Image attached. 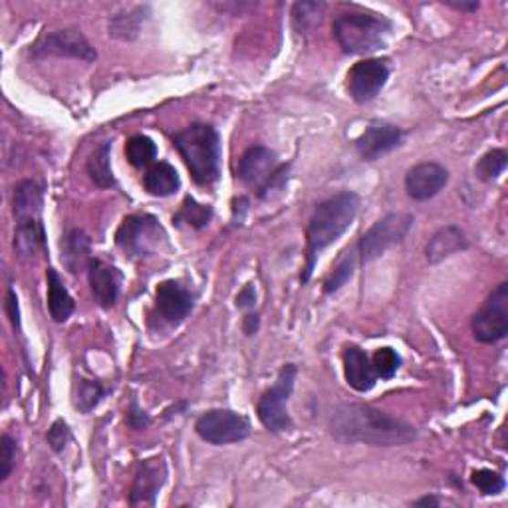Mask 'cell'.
Returning <instances> with one entry per match:
<instances>
[{
  "mask_svg": "<svg viewBox=\"0 0 508 508\" xmlns=\"http://www.w3.org/2000/svg\"><path fill=\"white\" fill-rule=\"evenodd\" d=\"M332 435L342 443H368L378 447L405 445L417 437L415 427L371 405L349 403L332 413Z\"/></svg>",
  "mask_w": 508,
  "mask_h": 508,
  "instance_id": "cell-1",
  "label": "cell"
},
{
  "mask_svg": "<svg viewBox=\"0 0 508 508\" xmlns=\"http://www.w3.org/2000/svg\"><path fill=\"white\" fill-rule=\"evenodd\" d=\"M358 211L359 197L354 191H342V193L330 197L316 207L306 229V264H304L300 275L302 282H308L312 278L316 261H318L324 248H328L352 227Z\"/></svg>",
  "mask_w": 508,
  "mask_h": 508,
  "instance_id": "cell-2",
  "label": "cell"
},
{
  "mask_svg": "<svg viewBox=\"0 0 508 508\" xmlns=\"http://www.w3.org/2000/svg\"><path fill=\"white\" fill-rule=\"evenodd\" d=\"M173 145L191 177L201 187L217 183L221 175V138L209 123H191L173 135Z\"/></svg>",
  "mask_w": 508,
  "mask_h": 508,
  "instance_id": "cell-3",
  "label": "cell"
},
{
  "mask_svg": "<svg viewBox=\"0 0 508 508\" xmlns=\"http://www.w3.org/2000/svg\"><path fill=\"white\" fill-rule=\"evenodd\" d=\"M332 30L346 54H369L386 47L391 22L369 13H342L334 18Z\"/></svg>",
  "mask_w": 508,
  "mask_h": 508,
  "instance_id": "cell-4",
  "label": "cell"
},
{
  "mask_svg": "<svg viewBox=\"0 0 508 508\" xmlns=\"http://www.w3.org/2000/svg\"><path fill=\"white\" fill-rule=\"evenodd\" d=\"M236 177L253 189L258 199H270L285 189L288 181V165L280 163L273 150L264 145H253L239 160Z\"/></svg>",
  "mask_w": 508,
  "mask_h": 508,
  "instance_id": "cell-5",
  "label": "cell"
},
{
  "mask_svg": "<svg viewBox=\"0 0 508 508\" xmlns=\"http://www.w3.org/2000/svg\"><path fill=\"white\" fill-rule=\"evenodd\" d=\"M167 234L153 214H130L116 233V243L131 261L151 256L161 248Z\"/></svg>",
  "mask_w": 508,
  "mask_h": 508,
  "instance_id": "cell-6",
  "label": "cell"
},
{
  "mask_svg": "<svg viewBox=\"0 0 508 508\" xmlns=\"http://www.w3.org/2000/svg\"><path fill=\"white\" fill-rule=\"evenodd\" d=\"M413 214L410 213H391L379 219L364 236H361L356 253L361 263H371L386 254L393 244H399L413 227Z\"/></svg>",
  "mask_w": 508,
  "mask_h": 508,
  "instance_id": "cell-7",
  "label": "cell"
},
{
  "mask_svg": "<svg viewBox=\"0 0 508 508\" xmlns=\"http://www.w3.org/2000/svg\"><path fill=\"white\" fill-rule=\"evenodd\" d=\"M295 381H296V366L295 364H286L282 366V369L278 371V378L275 381V386L270 388L261 401H258V420L273 433H280V431H288L292 427V420L288 415V399L292 391H295Z\"/></svg>",
  "mask_w": 508,
  "mask_h": 508,
  "instance_id": "cell-8",
  "label": "cell"
},
{
  "mask_svg": "<svg viewBox=\"0 0 508 508\" xmlns=\"http://www.w3.org/2000/svg\"><path fill=\"white\" fill-rule=\"evenodd\" d=\"M471 330L481 344H496L508 336V282H501L484 300L472 316Z\"/></svg>",
  "mask_w": 508,
  "mask_h": 508,
  "instance_id": "cell-9",
  "label": "cell"
},
{
  "mask_svg": "<svg viewBox=\"0 0 508 508\" xmlns=\"http://www.w3.org/2000/svg\"><path fill=\"white\" fill-rule=\"evenodd\" d=\"M32 58H47V56H58V58H76L84 62H94L98 52L82 34L80 28H62L47 32L30 47Z\"/></svg>",
  "mask_w": 508,
  "mask_h": 508,
  "instance_id": "cell-10",
  "label": "cell"
},
{
  "mask_svg": "<svg viewBox=\"0 0 508 508\" xmlns=\"http://www.w3.org/2000/svg\"><path fill=\"white\" fill-rule=\"evenodd\" d=\"M195 431L211 445H231L241 443L251 435V423L231 410H211L199 417Z\"/></svg>",
  "mask_w": 508,
  "mask_h": 508,
  "instance_id": "cell-11",
  "label": "cell"
},
{
  "mask_svg": "<svg viewBox=\"0 0 508 508\" xmlns=\"http://www.w3.org/2000/svg\"><path fill=\"white\" fill-rule=\"evenodd\" d=\"M389 80L388 60L366 58L349 67L346 76L347 94L352 96L356 104H368L374 99Z\"/></svg>",
  "mask_w": 508,
  "mask_h": 508,
  "instance_id": "cell-12",
  "label": "cell"
},
{
  "mask_svg": "<svg viewBox=\"0 0 508 508\" xmlns=\"http://www.w3.org/2000/svg\"><path fill=\"white\" fill-rule=\"evenodd\" d=\"M195 306L193 292L177 280H165L155 290V310L167 324L177 326L183 322Z\"/></svg>",
  "mask_w": 508,
  "mask_h": 508,
  "instance_id": "cell-13",
  "label": "cell"
},
{
  "mask_svg": "<svg viewBox=\"0 0 508 508\" xmlns=\"http://www.w3.org/2000/svg\"><path fill=\"white\" fill-rule=\"evenodd\" d=\"M403 140V130L388 121H371L356 141L358 153L366 161H376L393 151Z\"/></svg>",
  "mask_w": 508,
  "mask_h": 508,
  "instance_id": "cell-14",
  "label": "cell"
},
{
  "mask_svg": "<svg viewBox=\"0 0 508 508\" xmlns=\"http://www.w3.org/2000/svg\"><path fill=\"white\" fill-rule=\"evenodd\" d=\"M449 183V171L435 161L417 163L405 177V191L413 201H429Z\"/></svg>",
  "mask_w": 508,
  "mask_h": 508,
  "instance_id": "cell-15",
  "label": "cell"
},
{
  "mask_svg": "<svg viewBox=\"0 0 508 508\" xmlns=\"http://www.w3.org/2000/svg\"><path fill=\"white\" fill-rule=\"evenodd\" d=\"M167 481V467L161 457L145 459L138 465L130 494V504H155V496Z\"/></svg>",
  "mask_w": 508,
  "mask_h": 508,
  "instance_id": "cell-16",
  "label": "cell"
},
{
  "mask_svg": "<svg viewBox=\"0 0 508 508\" xmlns=\"http://www.w3.org/2000/svg\"><path fill=\"white\" fill-rule=\"evenodd\" d=\"M88 278H89V288L98 306L101 308H114L119 298L121 290V273L99 258H92L88 264Z\"/></svg>",
  "mask_w": 508,
  "mask_h": 508,
  "instance_id": "cell-17",
  "label": "cell"
},
{
  "mask_svg": "<svg viewBox=\"0 0 508 508\" xmlns=\"http://www.w3.org/2000/svg\"><path fill=\"white\" fill-rule=\"evenodd\" d=\"M344 374H346V381L347 386L359 391V393H368L374 389L378 376L376 369L371 366L369 356L364 352V349L358 346H347L344 352Z\"/></svg>",
  "mask_w": 508,
  "mask_h": 508,
  "instance_id": "cell-18",
  "label": "cell"
},
{
  "mask_svg": "<svg viewBox=\"0 0 508 508\" xmlns=\"http://www.w3.org/2000/svg\"><path fill=\"white\" fill-rule=\"evenodd\" d=\"M469 248V239L465 231H461L455 224H449V227L439 229L431 239H429L425 246V256L431 264H437L445 261L447 256L467 251Z\"/></svg>",
  "mask_w": 508,
  "mask_h": 508,
  "instance_id": "cell-19",
  "label": "cell"
},
{
  "mask_svg": "<svg viewBox=\"0 0 508 508\" xmlns=\"http://www.w3.org/2000/svg\"><path fill=\"white\" fill-rule=\"evenodd\" d=\"M15 251L22 261H30L40 251H47V231H44L42 219L16 223Z\"/></svg>",
  "mask_w": 508,
  "mask_h": 508,
  "instance_id": "cell-20",
  "label": "cell"
},
{
  "mask_svg": "<svg viewBox=\"0 0 508 508\" xmlns=\"http://www.w3.org/2000/svg\"><path fill=\"white\" fill-rule=\"evenodd\" d=\"M13 213L16 223L42 219V189L34 181H22L15 189Z\"/></svg>",
  "mask_w": 508,
  "mask_h": 508,
  "instance_id": "cell-21",
  "label": "cell"
},
{
  "mask_svg": "<svg viewBox=\"0 0 508 508\" xmlns=\"http://www.w3.org/2000/svg\"><path fill=\"white\" fill-rule=\"evenodd\" d=\"M62 261L70 273L78 275L80 268L88 266L89 261V239L80 229H70L62 236Z\"/></svg>",
  "mask_w": 508,
  "mask_h": 508,
  "instance_id": "cell-22",
  "label": "cell"
},
{
  "mask_svg": "<svg viewBox=\"0 0 508 508\" xmlns=\"http://www.w3.org/2000/svg\"><path fill=\"white\" fill-rule=\"evenodd\" d=\"M47 280H48V312L54 322L62 324L74 314L76 308L74 298L70 296V292H67V288L64 286V280L54 268H48Z\"/></svg>",
  "mask_w": 508,
  "mask_h": 508,
  "instance_id": "cell-23",
  "label": "cell"
},
{
  "mask_svg": "<svg viewBox=\"0 0 508 508\" xmlns=\"http://www.w3.org/2000/svg\"><path fill=\"white\" fill-rule=\"evenodd\" d=\"M143 187L153 197H169L179 191L181 179L177 169L169 163H155L143 177Z\"/></svg>",
  "mask_w": 508,
  "mask_h": 508,
  "instance_id": "cell-24",
  "label": "cell"
},
{
  "mask_svg": "<svg viewBox=\"0 0 508 508\" xmlns=\"http://www.w3.org/2000/svg\"><path fill=\"white\" fill-rule=\"evenodd\" d=\"M109 151H111V143L109 141L101 143L86 163V173L89 181L99 189H109L116 185V177L111 173V165H109Z\"/></svg>",
  "mask_w": 508,
  "mask_h": 508,
  "instance_id": "cell-25",
  "label": "cell"
},
{
  "mask_svg": "<svg viewBox=\"0 0 508 508\" xmlns=\"http://www.w3.org/2000/svg\"><path fill=\"white\" fill-rule=\"evenodd\" d=\"M213 219V207L197 202L193 197H185L183 205L173 214V223L177 227H189L201 231L205 229Z\"/></svg>",
  "mask_w": 508,
  "mask_h": 508,
  "instance_id": "cell-26",
  "label": "cell"
},
{
  "mask_svg": "<svg viewBox=\"0 0 508 508\" xmlns=\"http://www.w3.org/2000/svg\"><path fill=\"white\" fill-rule=\"evenodd\" d=\"M145 8L135 6L128 13H119L109 20V36H114L118 40H133L140 34L141 22L145 20L143 16Z\"/></svg>",
  "mask_w": 508,
  "mask_h": 508,
  "instance_id": "cell-27",
  "label": "cell"
},
{
  "mask_svg": "<svg viewBox=\"0 0 508 508\" xmlns=\"http://www.w3.org/2000/svg\"><path fill=\"white\" fill-rule=\"evenodd\" d=\"M356 248H349V251L342 253L340 261L332 268V273L328 278L324 280V292L326 295H334V292L340 290L346 282L354 276L356 270Z\"/></svg>",
  "mask_w": 508,
  "mask_h": 508,
  "instance_id": "cell-28",
  "label": "cell"
},
{
  "mask_svg": "<svg viewBox=\"0 0 508 508\" xmlns=\"http://www.w3.org/2000/svg\"><path fill=\"white\" fill-rule=\"evenodd\" d=\"M104 388H101V383L96 379H86L80 378V381L76 383V398H74V405L76 410L80 413H92L101 398H104Z\"/></svg>",
  "mask_w": 508,
  "mask_h": 508,
  "instance_id": "cell-29",
  "label": "cell"
},
{
  "mask_svg": "<svg viewBox=\"0 0 508 508\" xmlns=\"http://www.w3.org/2000/svg\"><path fill=\"white\" fill-rule=\"evenodd\" d=\"M126 157L133 167H145L157 157V145L148 135H133L126 143Z\"/></svg>",
  "mask_w": 508,
  "mask_h": 508,
  "instance_id": "cell-30",
  "label": "cell"
},
{
  "mask_svg": "<svg viewBox=\"0 0 508 508\" xmlns=\"http://www.w3.org/2000/svg\"><path fill=\"white\" fill-rule=\"evenodd\" d=\"M324 10V3H296L292 8V20H295L296 30L306 32L314 26H320Z\"/></svg>",
  "mask_w": 508,
  "mask_h": 508,
  "instance_id": "cell-31",
  "label": "cell"
},
{
  "mask_svg": "<svg viewBox=\"0 0 508 508\" xmlns=\"http://www.w3.org/2000/svg\"><path fill=\"white\" fill-rule=\"evenodd\" d=\"M508 163V155L504 150H492L489 153H484L479 163L475 165V173L482 181H494L499 177Z\"/></svg>",
  "mask_w": 508,
  "mask_h": 508,
  "instance_id": "cell-32",
  "label": "cell"
},
{
  "mask_svg": "<svg viewBox=\"0 0 508 508\" xmlns=\"http://www.w3.org/2000/svg\"><path fill=\"white\" fill-rule=\"evenodd\" d=\"M371 366H374L378 378L391 379L401 368V356L393 347H379L371 358Z\"/></svg>",
  "mask_w": 508,
  "mask_h": 508,
  "instance_id": "cell-33",
  "label": "cell"
},
{
  "mask_svg": "<svg viewBox=\"0 0 508 508\" xmlns=\"http://www.w3.org/2000/svg\"><path fill=\"white\" fill-rule=\"evenodd\" d=\"M471 481L475 487L482 492V494H487V496H492V494H499L504 491L506 487V482H504V477L501 475V472H496V471H491V469H479L475 471L471 475Z\"/></svg>",
  "mask_w": 508,
  "mask_h": 508,
  "instance_id": "cell-34",
  "label": "cell"
},
{
  "mask_svg": "<svg viewBox=\"0 0 508 508\" xmlns=\"http://www.w3.org/2000/svg\"><path fill=\"white\" fill-rule=\"evenodd\" d=\"M0 481H6L10 472L15 469V459H16V443L10 435H3L0 439Z\"/></svg>",
  "mask_w": 508,
  "mask_h": 508,
  "instance_id": "cell-35",
  "label": "cell"
},
{
  "mask_svg": "<svg viewBox=\"0 0 508 508\" xmlns=\"http://www.w3.org/2000/svg\"><path fill=\"white\" fill-rule=\"evenodd\" d=\"M47 439H48V445L54 453H62L66 445L72 441V431L64 420H56L52 423V427L48 429Z\"/></svg>",
  "mask_w": 508,
  "mask_h": 508,
  "instance_id": "cell-36",
  "label": "cell"
},
{
  "mask_svg": "<svg viewBox=\"0 0 508 508\" xmlns=\"http://www.w3.org/2000/svg\"><path fill=\"white\" fill-rule=\"evenodd\" d=\"M128 423L131 429H135V431H141V429H148L150 423H151V417L145 413L143 410H140V405L138 401H131V408H130V413H128Z\"/></svg>",
  "mask_w": 508,
  "mask_h": 508,
  "instance_id": "cell-37",
  "label": "cell"
},
{
  "mask_svg": "<svg viewBox=\"0 0 508 508\" xmlns=\"http://www.w3.org/2000/svg\"><path fill=\"white\" fill-rule=\"evenodd\" d=\"M256 304V290L253 285H246L241 292L239 296H236V306L239 308H254Z\"/></svg>",
  "mask_w": 508,
  "mask_h": 508,
  "instance_id": "cell-38",
  "label": "cell"
},
{
  "mask_svg": "<svg viewBox=\"0 0 508 508\" xmlns=\"http://www.w3.org/2000/svg\"><path fill=\"white\" fill-rule=\"evenodd\" d=\"M6 312L10 314V320H13L15 328L18 326V298L15 295V290H8L6 295Z\"/></svg>",
  "mask_w": 508,
  "mask_h": 508,
  "instance_id": "cell-39",
  "label": "cell"
},
{
  "mask_svg": "<svg viewBox=\"0 0 508 508\" xmlns=\"http://www.w3.org/2000/svg\"><path fill=\"white\" fill-rule=\"evenodd\" d=\"M258 326H261V318H258V314H246L244 316L243 332L246 336H254L258 332Z\"/></svg>",
  "mask_w": 508,
  "mask_h": 508,
  "instance_id": "cell-40",
  "label": "cell"
},
{
  "mask_svg": "<svg viewBox=\"0 0 508 508\" xmlns=\"http://www.w3.org/2000/svg\"><path fill=\"white\" fill-rule=\"evenodd\" d=\"M445 5L455 10H462V13H477L481 6L479 3H445Z\"/></svg>",
  "mask_w": 508,
  "mask_h": 508,
  "instance_id": "cell-41",
  "label": "cell"
},
{
  "mask_svg": "<svg viewBox=\"0 0 508 508\" xmlns=\"http://www.w3.org/2000/svg\"><path fill=\"white\" fill-rule=\"evenodd\" d=\"M439 504H441V501H439L437 496H423V499L413 503V506H439Z\"/></svg>",
  "mask_w": 508,
  "mask_h": 508,
  "instance_id": "cell-42",
  "label": "cell"
}]
</instances>
